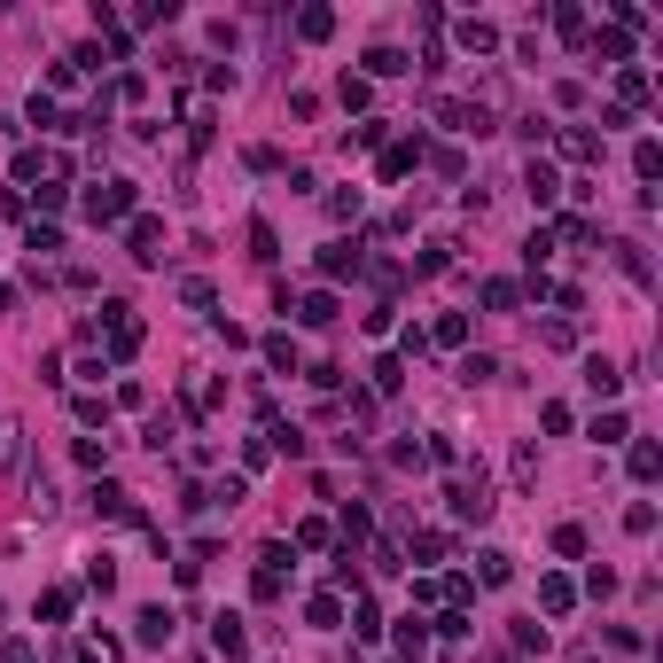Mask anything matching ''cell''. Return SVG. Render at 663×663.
Returning <instances> with one entry per match:
<instances>
[{
  "label": "cell",
  "instance_id": "obj_1",
  "mask_svg": "<svg viewBox=\"0 0 663 663\" xmlns=\"http://www.w3.org/2000/svg\"><path fill=\"white\" fill-rule=\"evenodd\" d=\"M141 640H149V648L172 640V617H164V609H141Z\"/></svg>",
  "mask_w": 663,
  "mask_h": 663
},
{
  "label": "cell",
  "instance_id": "obj_2",
  "mask_svg": "<svg viewBox=\"0 0 663 663\" xmlns=\"http://www.w3.org/2000/svg\"><path fill=\"white\" fill-rule=\"evenodd\" d=\"M117 211H125V180H110V188L94 195V219H117Z\"/></svg>",
  "mask_w": 663,
  "mask_h": 663
},
{
  "label": "cell",
  "instance_id": "obj_3",
  "mask_svg": "<svg viewBox=\"0 0 663 663\" xmlns=\"http://www.w3.org/2000/svg\"><path fill=\"white\" fill-rule=\"evenodd\" d=\"M16 437H24V429H16V422H0V468L16 461Z\"/></svg>",
  "mask_w": 663,
  "mask_h": 663
}]
</instances>
